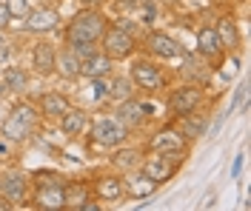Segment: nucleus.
<instances>
[{
    "mask_svg": "<svg viewBox=\"0 0 251 211\" xmlns=\"http://www.w3.org/2000/svg\"><path fill=\"white\" fill-rule=\"evenodd\" d=\"M100 51L109 57V60H126V57H131L134 54V49H137V40H134V34H128L126 29H120V26H111V29H106L103 32V37H100Z\"/></svg>",
    "mask_w": 251,
    "mask_h": 211,
    "instance_id": "obj_7",
    "label": "nucleus"
},
{
    "mask_svg": "<svg viewBox=\"0 0 251 211\" xmlns=\"http://www.w3.org/2000/svg\"><path fill=\"white\" fill-rule=\"evenodd\" d=\"M60 174H34V191H31L29 203L34 209H43V211H57V209H66V183L57 180Z\"/></svg>",
    "mask_w": 251,
    "mask_h": 211,
    "instance_id": "obj_3",
    "label": "nucleus"
},
{
    "mask_svg": "<svg viewBox=\"0 0 251 211\" xmlns=\"http://www.w3.org/2000/svg\"><path fill=\"white\" fill-rule=\"evenodd\" d=\"M114 109H117L114 114L123 120L128 129H140V126L149 123V117H151V106H149L146 100L134 97V94H131V97H126L123 103H117Z\"/></svg>",
    "mask_w": 251,
    "mask_h": 211,
    "instance_id": "obj_9",
    "label": "nucleus"
},
{
    "mask_svg": "<svg viewBox=\"0 0 251 211\" xmlns=\"http://www.w3.org/2000/svg\"><path fill=\"white\" fill-rule=\"evenodd\" d=\"M143 148H123L117 146L114 148V154H111V165L120 171V174H128V171H137L143 163Z\"/></svg>",
    "mask_w": 251,
    "mask_h": 211,
    "instance_id": "obj_22",
    "label": "nucleus"
},
{
    "mask_svg": "<svg viewBox=\"0 0 251 211\" xmlns=\"http://www.w3.org/2000/svg\"><path fill=\"white\" fill-rule=\"evenodd\" d=\"M6 51H9V40L3 37V32H0V60L6 57Z\"/></svg>",
    "mask_w": 251,
    "mask_h": 211,
    "instance_id": "obj_33",
    "label": "nucleus"
},
{
    "mask_svg": "<svg viewBox=\"0 0 251 211\" xmlns=\"http://www.w3.org/2000/svg\"><path fill=\"white\" fill-rule=\"evenodd\" d=\"M0 89L3 92H26L29 89V71L23 69V66H6V69H0Z\"/></svg>",
    "mask_w": 251,
    "mask_h": 211,
    "instance_id": "obj_20",
    "label": "nucleus"
},
{
    "mask_svg": "<svg viewBox=\"0 0 251 211\" xmlns=\"http://www.w3.org/2000/svg\"><path fill=\"white\" fill-rule=\"evenodd\" d=\"M134 94V83L128 80V77H123V74H117V77H111L109 83H106V94H103V100H109V103H123L126 97H131Z\"/></svg>",
    "mask_w": 251,
    "mask_h": 211,
    "instance_id": "obj_23",
    "label": "nucleus"
},
{
    "mask_svg": "<svg viewBox=\"0 0 251 211\" xmlns=\"http://www.w3.org/2000/svg\"><path fill=\"white\" fill-rule=\"evenodd\" d=\"M40 112H37V106H31V103H17L12 112L6 114V120H3V126H0V134L6 137V140H12L15 146L20 143H26L34 137V131L40 126Z\"/></svg>",
    "mask_w": 251,
    "mask_h": 211,
    "instance_id": "obj_2",
    "label": "nucleus"
},
{
    "mask_svg": "<svg viewBox=\"0 0 251 211\" xmlns=\"http://www.w3.org/2000/svg\"><path fill=\"white\" fill-rule=\"evenodd\" d=\"M140 171L146 174L149 180H154L157 186H163V183H169L174 177V171H177V163L169 160V157H163V154H143V163H140Z\"/></svg>",
    "mask_w": 251,
    "mask_h": 211,
    "instance_id": "obj_11",
    "label": "nucleus"
},
{
    "mask_svg": "<svg viewBox=\"0 0 251 211\" xmlns=\"http://www.w3.org/2000/svg\"><path fill=\"white\" fill-rule=\"evenodd\" d=\"M54 60H57V49H54V43L51 40H37L34 43V49H31V69L37 71V74H54Z\"/></svg>",
    "mask_w": 251,
    "mask_h": 211,
    "instance_id": "obj_14",
    "label": "nucleus"
},
{
    "mask_svg": "<svg viewBox=\"0 0 251 211\" xmlns=\"http://www.w3.org/2000/svg\"><path fill=\"white\" fill-rule=\"evenodd\" d=\"M214 32H217L223 49H237V46H240V32H237V23L231 17H220L217 26H214Z\"/></svg>",
    "mask_w": 251,
    "mask_h": 211,
    "instance_id": "obj_26",
    "label": "nucleus"
},
{
    "mask_svg": "<svg viewBox=\"0 0 251 211\" xmlns=\"http://www.w3.org/2000/svg\"><path fill=\"white\" fill-rule=\"evenodd\" d=\"M83 3H86V6H94V3H103V0H83Z\"/></svg>",
    "mask_w": 251,
    "mask_h": 211,
    "instance_id": "obj_35",
    "label": "nucleus"
},
{
    "mask_svg": "<svg viewBox=\"0 0 251 211\" xmlns=\"http://www.w3.org/2000/svg\"><path fill=\"white\" fill-rule=\"evenodd\" d=\"M243 163H246V157L240 154V157L234 160V168H231V177H237V174H240V168H243Z\"/></svg>",
    "mask_w": 251,
    "mask_h": 211,
    "instance_id": "obj_32",
    "label": "nucleus"
},
{
    "mask_svg": "<svg viewBox=\"0 0 251 211\" xmlns=\"http://www.w3.org/2000/svg\"><path fill=\"white\" fill-rule=\"evenodd\" d=\"M92 194L97 197V200H103V203H120L126 197V183H123V177H120V171H114V174H100L92 186Z\"/></svg>",
    "mask_w": 251,
    "mask_h": 211,
    "instance_id": "obj_12",
    "label": "nucleus"
},
{
    "mask_svg": "<svg viewBox=\"0 0 251 211\" xmlns=\"http://www.w3.org/2000/svg\"><path fill=\"white\" fill-rule=\"evenodd\" d=\"M69 109H72V100L66 97L63 92H46L40 97V103H37V112H40V117H46V120H60Z\"/></svg>",
    "mask_w": 251,
    "mask_h": 211,
    "instance_id": "obj_16",
    "label": "nucleus"
},
{
    "mask_svg": "<svg viewBox=\"0 0 251 211\" xmlns=\"http://www.w3.org/2000/svg\"><path fill=\"white\" fill-rule=\"evenodd\" d=\"M149 151H157L169 160H183L188 154V137L177 126H163L151 134L149 140Z\"/></svg>",
    "mask_w": 251,
    "mask_h": 211,
    "instance_id": "obj_5",
    "label": "nucleus"
},
{
    "mask_svg": "<svg viewBox=\"0 0 251 211\" xmlns=\"http://www.w3.org/2000/svg\"><path fill=\"white\" fill-rule=\"evenodd\" d=\"M89 120H92V117L83 112V109H75V106H72V109L60 117V131L66 134V137L75 140V137H80L83 131H89Z\"/></svg>",
    "mask_w": 251,
    "mask_h": 211,
    "instance_id": "obj_21",
    "label": "nucleus"
},
{
    "mask_svg": "<svg viewBox=\"0 0 251 211\" xmlns=\"http://www.w3.org/2000/svg\"><path fill=\"white\" fill-rule=\"evenodd\" d=\"M128 80L134 83V89L149 92V94H154V92H160V89L169 86L163 69H160L157 63H151V60H146V57L131 60V66H128Z\"/></svg>",
    "mask_w": 251,
    "mask_h": 211,
    "instance_id": "obj_6",
    "label": "nucleus"
},
{
    "mask_svg": "<svg viewBox=\"0 0 251 211\" xmlns=\"http://www.w3.org/2000/svg\"><path fill=\"white\" fill-rule=\"evenodd\" d=\"M89 131H92V140L103 148H117L126 146L131 129L126 126L117 114H97L94 120H89Z\"/></svg>",
    "mask_w": 251,
    "mask_h": 211,
    "instance_id": "obj_4",
    "label": "nucleus"
},
{
    "mask_svg": "<svg viewBox=\"0 0 251 211\" xmlns=\"http://www.w3.org/2000/svg\"><path fill=\"white\" fill-rule=\"evenodd\" d=\"M111 71H114V60H109L100 49L80 60V77H86V80H92V77H109Z\"/></svg>",
    "mask_w": 251,
    "mask_h": 211,
    "instance_id": "obj_17",
    "label": "nucleus"
},
{
    "mask_svg": "<svg viewBox=\"0 0 251 211\" xmlns=\"http://www.w3.org/2000/svg\"><path fill=\"white\" fill-rule=\"evenodd\" d=\"M12 209V203H9V200H6V197L0 194V211H9Z\"/></svg>",
    "mask_w": 251,
    "mask_h": 211,
    "instance_id": "obj_34",
    "label": "nucleus"
},
{
    "mask_svg": "<svg viewBox=\"0 0 251 211\" xmlns=\"http://www.w3.org/2000/svg\"><path fill=\"white\" fill-rule=\"evenodd\" d=\"M203 100H205L203 89H197V86L188 83V86H180V89H174L172 94H169V109H172L177 117H183V114L200 112Z\"/></svg>",
    "mask_w": 251,
    "mask_h": 211,
    "instance_id": "obj_8",
    "label": "nucleus"
},
{
    "mask_svg": "<svg viewBox=\"0 0 251 211\" xmlns=\"http://www.w3.org/2000/svg\"><path fill=\"white\" fill-rule=\"evenodd\" d=\"M6 9H9V15H12V20H23V17L31 12V6H29V0H6Z\"/></svg>",
    "mask_w": 251,
    "mask_h": 211,
    "instance_id": "obj_28",
    "label": "nucleus"
},
{
    "mask_svg": "<svg viewBox=\"0 0 251 211\" xmlns=\"http://www.w3.org/2000/svg\"><path fill=\"white\" fill-rule=\"evenodd\" d=\"M54 71H57V74H63L66 80H75V77H80V57L69 49V46H66V49H60V51H57V60H54Z\"/></svg>",
    "mask_w": 251,
    "mask_h": 211,
    "instance_id": "obj_24",
    "label": "nucleus"
},
{
    "mask_svg": "<svg viewBox=\"0 0 251 211\" xmlns=\"http://www.w3.org/2000/svg\"><path fill=\"white\" fill-rule=\"evenodd\" d=\"M12 154H15V143H12V140H6V137L0 134V163L12 160Z\"/></svg>",
    "mask_w": 251,
    "mask_h": 211,
    "instance_id": "obj_29",
    "label": "nucleus"
},
{
    "mask_svg": "<svg viewBox=\"0 0 251 211\" xmlns=\"http://www.w3.org/2000/svg\"><path fill=\"white\" fill-rule=\"evenodd\" d=\"M57 23H60V17H57L54 9H49V6L34 9V12H29V15L23 17V29L26 32H34V34L51 32V29H57Z\"/></svg>",
    "mask_w": 251,
    "mask_h": 211,
    "instance_id": "obj_15",
    "label": "nucleus"
},
{
    "mask_svg": "<svg viewBox=\"0 0 251 211\" xmlns=\"http://www.w3.org/2000/svg\"><path fill=\"white\" fill-rule=\"evenodd\" d=\"M89 194H92L89 186H80V183H69V186H66V203H69L72 209H77L83 200H89Z\"/></svg>",
    "mask_w": 251,
    "mask_h": 211,
    "instance_id": "obj_27",
    "label": "nucleus"
},
{
    "mask_svg": "<svg viewBox=\"0 0 251 211\" xmlns=\"http://www.w3.org/2000/svg\"><path fill=\"white\" fill-rule=\"evenodd\" d=\"M0 180H3V174H0Z\"/></svg>",
    "mask_w": 251,
    "mask_h": 211,
    "instance_id": "obj_36",
    "label": "nucleus"
},
{
    "mask_svg": "<svg viewBox=\"0 0 251 211\" xmlns=\"http://www.w3.org/2000/svg\"><path fill=\"white\" fill-rule=\"evenodd\" d=\"M177 129L183 131L188 140H194V137H203L205 131H208V120H205V114L191 112V114H183L180 117V126Z\"/></svg>",
    "mask_w": 251,
    "mask_h": 211,
    "instance_id": "obj_25",
    "label": "nucleus"
},
{
    "mask_svg": "<svg viewBox=\"0 0 251 211\" xmlns=\"http://www.w3.org/2000/svg\"><path fill=\"white\" fill-rule=\"evenodd\" d=\"M146 51L151 57H160V60H174V57L183 54L180 43L166 32H149V37H146Z\"/></svg>",
    "mask_w": 251,
    "mask_h": 211,
    "instance_id": "obj_13",
    "label": "nucleus"
},
{
    "mask_svg": "<svg viewBox=\"0 0 251 211\" xmlns=\"http://www.w3.org/2000/svg\"><path fill=\"white\" fill-rule=\"evenodd\" d=\"M197 51L203 54V60H220V57L226 54L217 32H214V26H205V29L197 32Z\"/></svg>",
    "mask_w": 251,
    "mask_h": 211,
    "instance_id": "obj_19",
    "label": "nucleus"
},
{
    "mask_svg": "<svg viewBox=\"0 0 251 211\" xmlns=\"http://www.w3.org/2000/svg\"><path fill=\"white\" fill-rule=\"evenodd\" d=\"M12 23V15H9V9H6V3H0V32L6 29Z\"/></svg>",
    "mask_w": 251,
    "mask_h": 211,
    "instance_id": "obj_30",
    "label": "nucleus"
},
{
    "mask_svg": "<svg viewBox=\"0 0 251 211\" xmlns=\"http://www.w3.org/2000/svg\"><path fill=\"white\" fill-rule=\"evenodd\" d=\"M123 183H126V197H134V200H146V197H151L160 188L154 180H149L143 174L140 168L128 171V177H123Z\"/></svg>",
    "mask_w": 251,
    "mask_h": 211,
    "instance_id": "obj_18",
    "label": "nucleus"
},
{
    "mask_svg": "<svg viewBox=\"0 0 251 211\" xmlns=\"http://www.w3.org/2000/svg\"><path fill=\"white\" fill-rule=\"evenodd\" d=\"M246 94H249V89H246V86H240V89H237V94H234V100H231V106H228V112H234L237 103H240V100H246Z\"/></svg>",
    "mask_w": 251,
    "mask_h": 211,
    "instance_id": "obj_31",
    "label": "nucleus"
},
{
    "mask_svg": "<svg viewBox=\"0 0 251 211\" xmlns=\"http://www.w3.org/2000/svg\"><path fill=\"white\" fill-rule=\"evenodd\" d=\"M0 194L12 203V209L29 203V177L23 171H9L0 180Z\"/></svg>",
    "mask_w": 251,
    "mask_h": 211,
    "instance_id": "obj_10",
    "label": "nucleus"
},
{
    "mask_svg": "<svg viewBox=\"0 0 251 211\" xmlns=\"http://www.w3.org/2000/svg\"><path fill=\"white\" fill-rule=\"evenodd\" d=\"M106 29H109L106 15L100 9H94V6H86L83 12H77L72 17V23L66 29V46L83 60V57H89V54H94L100 49L97 43H100V37H103Z\"/></svg>",
    "mask_w": 251,
    "mask_h": 211,
    "instance_id": "obj_1",
    "label": "nucleus"
}]
</instances>
